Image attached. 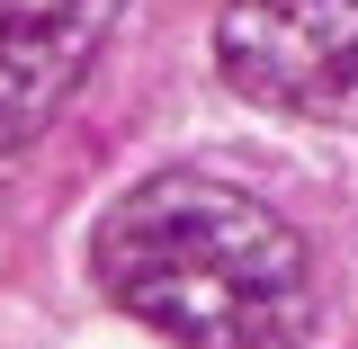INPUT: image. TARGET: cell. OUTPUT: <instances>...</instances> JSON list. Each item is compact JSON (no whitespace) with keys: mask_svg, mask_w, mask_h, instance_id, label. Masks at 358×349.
Here are the masks:
<instances>
[{"mask_svg":"<svg viewBox=\"0 0 358 349\" xmlns=\"http://www.w3.org/2000/svg\"><path fill=\"white\" fill-rule=\"evenodd\" d=\"M126 0H0V162L27 152L108 54Z\"/></svg>","mask_w":358,"mask_h":349,"instance_id":"3","label":"cell"},{"mask_svg":"<svg viewBox=\"0 0 358 349\" xmlns=\"http://www.w3.org/2000/svg\"><path fill=\"white\" fill-rule=\"evenodd\" d=\"M215 63L251 108L358 126V0H224Z\"/></svg>","mask_w":358,"mask_h":349,"instance_id":"2","label":"cell"},{"mask_svg":"<svg viewBox=\"0 0 358 349\" xmlns=\"http://www.w3.org/2000/svg\"><path fill=\"white\" fill-rule=\"evenodd\" d=\"M90 278L171 349H296L313 332L305 233L215 171L134 179L90 233Z\"/></svg>","mask_w":358,"mask_h":349,"instance_id":"1","label":"cell"}]
</instances>
